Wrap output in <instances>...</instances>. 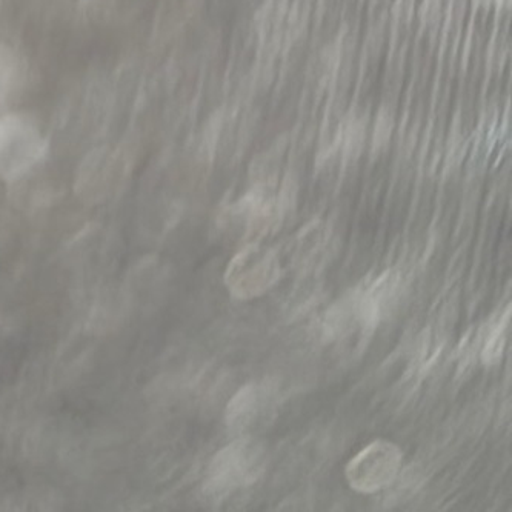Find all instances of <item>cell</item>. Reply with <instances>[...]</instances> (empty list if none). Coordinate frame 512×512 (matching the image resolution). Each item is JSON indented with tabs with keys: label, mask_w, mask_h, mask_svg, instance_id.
<instances>
[{
	"label": "cell",
	"mask_w": 512,
	"mask_h": 512,
	"mask_svg": "<svg viewBox=\"0 0 512 512\" xmlns=\"http://www.w3.org/2000/svg\"><path fill=\"white\" fill-rule=\"evenodd\" d=\"M48 142L25 114L0 117V179L16 180L47 154Z\"/></svg>",
	"instance_id": "obj_1"
},
{
	"label": "cell",
	"mask_w": 512,
	"mask_h": 512,
	"mask_svg": "<svg viewBox=\"0 0 512 512\" xmlns=\"http://www.w3.org/2000/svg\"><path fill=\"white\" fill-rule=\"evenodd\" d=\"M17 74H19V64H17L16 54L8 45L0 42V105L4 104V100L13 90Z\"/></svg>",
	"instance_id": "obj_2"
}]
</instances>
